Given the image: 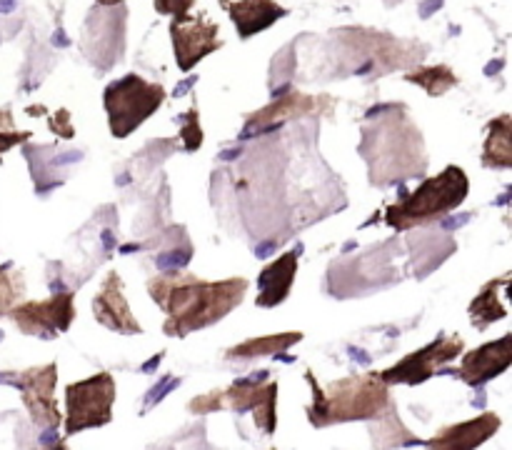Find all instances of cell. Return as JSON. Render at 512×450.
Returning a JSON list of instances; mask_svg holds the SVG:
<instances>
[{
	"instance_id": "cell-18",
	"label": "cell",
	"mask_w": 512,
	"mask_h": 450,
	"mask_svg": "<svg viewBox=\"0 0 512 450\" xmlns=\"http://www.w3.org/2000/svg\"><path fill=\"white\" fill-rule=\"evenodd\" d=\"M300 338H303L300 333H283V335H268V338H255V340H248V343H240L238 348L228 350V358H260V355L280 353V350L298 343Z\"/></svg>"
},
{
	"instance_id": "cell-25",
	"label": "cell",
	"mask_w": 512,
	"mask_h": 450,
	"mask_svg": "<svg viewBox=\"0 0 512 450\" xmlns=\"http://www.w3.org/2000/svg\"><path fill=\"white\" fill-rule=\"evenodd\" d=\"M0 128H13V118L8 110H0Z\"/></svg>"
},
{
	"instance_id": "cell-2",
	"label": "cell",
	"mask_w": 512,
	"mask_h": 450,
	"mask_svg": "<svg viewBox=\"0 0 512 450\" xmlns=\"http://www.w3.org/2000/svg\"><path fill=\"white\" fill-rule=\"evenodd\" d=\"M310 388L315 393L313 408H310V420L318 428H323L328 423H345V420L378 418L390 405L388 388H385V383H378V375L340 380L328 393L310 378Z\"/></svg>"
},
{
	"instance_id": "cell-24",
	"label": "cell",
	"mask_w": 512,
	"mask_h": 450,
	"mask_svg": "<svg viewBox=\"0 0 512 450\" xmlns=\"http://www.w3.org/2000/svg\"><path fill=\"white\" fill-rule=\"evenodd\" d=\"M50 130H55L60 138H73L75 130H73V125H70L68 110H58V113H55V118H50Z\"/></svg>"
},
{
	"instance_id": "cell-10",
	"label": "cell",
	"mask_w": 512,
	"mask_h": 450,
	"mask_svg": "<svg viewBox=\"0 0 512 450\" xmlns=\"http://www.w3.org/2000/svg\"><path fill=\"white\" fill-rule=\"evenodd\" d=\"M510 343H512L510 335H503V338L495 340V343H485L483 348L465 355L463 365L455 370V375L463 378L468 385H473V388L498 378V375L505 373L510 365V358H512Z\"/></svg>"
},
{
	"instance_id": "cell-13",
	"label": "cell",
	"mask_w": 512,
	"mask_h": 450,
	"mask_svg": "<svg viewBox=\"0 0 512 450\" xmlns=\"http://www.w3.org/2000/svg\"><path fill=\"white\" fill-rule=\"evenodd\" d=\"M225 10L233 18L238 35L243 40L250 38V35L263 33V30H268L270 25H275L280 18L288 15V10L275 3V0H238V3L225 5Z\"/></svg>"
},
{
	"instance_id": "cell-12",
	"label": "cell",
	"mask_w": 512,
	"mask_h": 450,
	"mask_svg": "<svg viewBox=\"0 0 512 450\" xmlns=\"http://www.w3.org/2000/svg\"><path fill=\"white\" fill-rule=\"evenodd\" d=\"M500 418L495 413H483L468 423L448 425L435 438L428 440V450H475L498 433Z\"/></svg>"
},
{
	"instance_id": "cell-9",
	"label": "cell",
	"mask_w": 512,
	"mask_h": 450,
	"mask_svg": "<svg viewBox=\"0 0 512 450\" xmlns=\"http://www.w3.org/2000/svg\"><path fill=\"white\" fill-rule=\"evenodd\" d=\"M15 388L23 393L25 405H28L30 415L38 420L40 425H55L60 423V413L55 408V378H58V368L55 365H43V368H30L18 375H5Z\"/></svg>"
},
{
	"instance_id": "cell-22",
	"label": "cell",
	"mask_w": 512,
	"mask_h": 450,
	"mask_svg": "<svg viewBox=\"0 0 512 450\" xmlns=\"http://www.w3.org/2000/svg\"><path fill=\"white\" fill-rule=\"evenodd\" d=\"M195 0H155V10L160 15H173V18H183L188 10L193 8Z\"/></svg>"
},
{
	"instance_id": "cell-19",
	"label": "cell",
	"mask_w": 512,
	"mask_h": 450,
	"mask_svg": "<svg viewBox=\"0 0 512 450\" xmlns=\"http://www.w3.org/2000/svg\"><path fill=\"white\" fill-rule=\"evenodd\" d=\"M405 80H408V83L420 85L425 93L435 95V98H438V95H443V93H448L450 88H455V85H458V75H455L453 70L448 68V65L420 68V70H415V73L405 75Z\"/></svg>"
},
{
	"instance_id": "cell-14",
	"label": "cell",
	"mask_w": 512,
	"mask_h": 450,
	"mask_svg": "<svg viewBox=\"0 0 512 450\" xmlns=\"http://www.w3.org/2000/svg\"><path fill=\"white\" fill-rule=\"evenodd\" d=\"M295 273H298V255L295 253H285L275 263H270L258 278L260 308H273V305L283 303L288 298Z\"/></svg>"
},
{
	"instance_id": "cell-17",
	"label": "cell",
	"mask_w": 512,
	"mask_h": 450,
	"mask_svg": "<svg viewBox=\"0 0 512 450\" xmlns=\"http://www.w3.org/2000/svg\"><path fill=\"white\" fill-rule=\"evenodd\" d=\"M323 100H328V98H310V95L293 93V95H288V98L270 103L268 108H263L260 113H255L253 118H250V125H270V120L288 118V115L313 113L315 105L323 103Z\"/></svg>"
},
{
	"instance_id": "cell-5",
	"label": "cell",
	"mask_w": 512,
	"mask_h": 450,
	"mask_svg": "<svg viewBox=\"0 0 512 450\" xmlns=\"http://www.w3.org/2000/svg\"><path fill=\"white\" fill-rule=\"evenodd\" d=\"M115 403V380L110 373H98L83 383L68 385L65 390V405H68V420L65 430L70 435L85 428H100L113 418Z\"/></svg>"
},
{
	"instance_id": "cell-1",
	"label": "cell",
	"mask_w": 512,
	"mask_h": 450,
	"mask_svg": "<svg viewBox=\"0 0 512 450\" xmlns=\"http://www.w3.org/2000/svg\"><path fill=\"white\" fill-rule=\"evenodd\" d=\"M148 290L168 313L165 333L183 338L190 330L218 323L230 310L238 308L248 290V280L233 278L223 283H203L190 275H168V278L150 280Z\"/></svg>"
},
{
	"instance_id": "cell-26",
	"label": "cell",
	"mask_w": 512,
	"mask_h": 450,
	"mask_svg": "<svg viewBox=\"0 0 512 450\" xmlns=\"http://www.w3.org/2000/svg\"><path fill=\"white\" fill-rule=\"evenodd\" d=\"M123 3V0H98V5H105V8H110V5H118Z\"/></svg>"
},
{
	"instance_id": "cell-3",
	"label": "cell",
	"mask_w": 512,
	"mask_h": 450,
	"mask_svg": "<svg viewBox=\"0 0 512 450\" xmlns=\"http://www.w3.org/2000/svg\"><path fill=\"white\" fill-rule=\"evenodd\" d=\"M468 185V175L458 165H448L440 175L425 180L408 198L390 205L385 220L393 228L403 230L440 218V215L450 213V210H455L463 203L465 195H468Z\"/></svg>"
},
{
	"instance_id": "cell-16",
	"label": "cell",
	"mask_w": 512,
	"mask_h": 450,
	"mask_svg": "<svg viewBox=\"0 0 512 450\" xmlns=\"http://www.w3.org/2000/svg\"><path fill=\"white\" fill-rule=\"evenodd\" d=\"M512 118L510 115H500L490 123V135L485 140L483 163L488 168H510L512 165Z\"/></svg>"
},
{
	"instance_id": "cell-15",
	"label": "cell",
	"mask_w": 512,
	"mask_h": 450,
	"mask_svg": "<svg viewBox=\"0 0 512 450\" xmlns=\"http://www.w3.org/2000/svg\"><path fill=\"white\" fill-rule=\"evenodd\" d=\"M508 283H510V275H503V278L498 280H490V283L480 290L478 298L470 303V318H473L475 328L485 330L490 323L503 320L505 315H508V308H505V303L500 300V293L508 290Z\"/></svg>"
},
{
	"instance_id": "cell-4",
	"label": "cell",
	"mask_w": 512,
	"mask_h": 450,
	"mask_svg": "<svg viewBox=\"0 0 512 450\" xmlns=\"http://www.w3.org/2000/svg\"><path fill=\"white\" fill-rule=\"evenodd\" d=\"M165 88L158 83H148L140 75L130 73L123 80H115L105 88L103 103L108 110L110 133L115 138H125L138 130L155 110L163 105Z\"/></svg>"
},
{
	"instance_id": "cell-23",
	"label": "cell",
	"mask_w": 512,
	"mask_h": 450,
	"mask_svg": "<svg viewBox=\"0 0 512 450\" xmlns=\"http://www.w3.org/2000/svg\"><path fill=\"white\" fill-rule=\"evenodd\" d=\"M30 133L25 130H13V128H0V158H3L5 150H10L13 145H20L23 140H28Z\"/></svg>"
},
{
	"instance_id": "cell-20",
	"label": "cell",
	"mask_w": 512,
	"mask_h": 450,
	"mask_svg": "<svg viewBox=\"0 0 512 450\" xmlns=\"http://www.w3.org/2000/svg\"><path fill=\"white\" fill-rule=\"evenodd\" d=\"M20 293H23V280L10 273V265H0V315L13 308Z\"/></svg>"
},
{
	"instance_id": "cell-21",
	"label": "cell",
	"mask_w": 512,
	"mask_h": 450,
	"mask_svg": "<svg viewBox=\"0 0 512 450\" xmlns=\"http://www.w3.org/2000/svg\"><path fill=\"white\" fill-rule=\"evenodd\" d=\"M180 120L185 123L183 130H180V138H183L185 148L198 150L200 143H203V130H200L198 125V110H188Z\"/></svg>"
},
{
	"instance_id": "cell-11",
	"label": "cell",
	"mask_w": 512,
	"mask_h": 450,
	"mask_svg": "<svg viewBox=\"0 0 512 450\" xmlns=\"http://www.w3.org/2000/svg\"><path fill=\"white\" fill-rule=\"evenodd\" d=\"M93 313L105 328L115 330V333L130 335L143 330L138 325V320L133 318V313H130L118 273H110L108 278H105L103 288H100V293L93 298Z\"/></svg>"
},
{
	"instance_id": "cell-8",
	"label": "cell",
	"mask_w": 512,
	"mask_h": 450,
	"mask_svg": "<svg viewBox=\"0 0 512 450\" xmlns=\"http://www.w3.org/2000/svg\"><path fill=\"white\" fill-rule=\"evenodd\" d=\"M170 38L180 70H193L205 55L215 53L223 45L218 40V25L210 23L203 13L175 18L170 25Z\"/></svg>"
},
{
	"instance_id": "cell-6",
	"label": "cell",
	"mask_w": 512,
	"mask_h": 450,
	"mask_svg": "<svg viewBox=\"0 0 512 450\" xmlns=\"http://www.w3.org/2000/svg\"><path fill=\"white\" fill-rule=\"evenodd\" d=\"M463 353V340L458 335L448 338V335H440L435 343L425 345L418 353L408 355V358L400 360L395 368H388L380 373L385 385L405 383V385H420L430 378V375L438 373V368L448 360H455Z\"/></svg>"
},
{
	"instance_id": "cell-7",
	"label": "cell",
	"mask_w": 512,
	"mask_h": 450,
	"mask_svg": "<svg viewBox=\"0 0 512 450\" xmlns=\"http://www.w3.org/2000/svg\"><path fill=\"white\" fill-rule=\"evenodd\" d=\"M10 318L18 323V328L28 335L38 338H55L65 333L75 318L73 293H55L45 303H23L10 308Z\"/></svg>"
},
{
	"instance_id": "cell-27",
	"label": "cell",
	"mask_w": 512,
	"mask_h": 450,
	"mask_svg": "<svg viewBox=\"0 0 512 450\" xmlns=\"http://www.w3.org/2000/svg\"><path fill=\"white\" fill-rule=\"evenodd\" d=\"M45 450H68V448H65L63 443H55V445H48V448H45Z\"/></svg>"
}]
</instances>
